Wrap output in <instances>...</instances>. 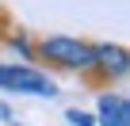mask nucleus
Instances as JSON below:
<instances>
[{
    "instance_id": "f257e3e1",
    "label": "nucleus",
    "mask_w": 130,
    "mask_h": 126,
    "mask_svg": "<svg viewBox=\"0 0 130 126\" xmlns=\"http://www.w3.org/2000/svg\"><path fill=\"white\" fill-rule=\"evenodd\" d=\"M130 73V53L119 42H92V61L77 73L88 92H107Z\"/></svg>"
},
{
    "instance_id": "423d86ee",
    "label": "nucleus",
    "mask_w": 130,
    "mask_h": 126,
    "mask_svg": "<svg viewBox=\"0 0 130 126\" xmlns=\"http://www.w3.org/2000/svg\"><path fill=\"white\" fill-rule=\"evenodd\" d=\"M8 27H12V15H8V12H4V8H0V34H4V31H8Z\"/></svg>"
},
{
    "instance_id": "0eeeda50",
    "label": "nucleus",
    "mask_w": 130,
    "mask_h": 126,
    "mask_svg": "<svg viewBox=\"0 0 130 126\" xmlns=\"http://www.w3.org/2000/svg\"><path fill=\"white\" fill-rule=\"evenodd\" d=\"M0 122H12V107H8L4 99H0Z\"/></svg>"
},
{
    "instance_id": "39448f33",
    "label": "nucleus",
    "mask_w": 130,
    "mask_h": 126,
    "mask_svg": "<svg viewBox=\"0 0 130 126\" xmlns=\"http://www.w3.org/2000/svg\"><path fill=\"white\" fill-rule=\"evenodd\" d=\"M65 122H69V126H96V115H88L80 107H69V111H65Z\"/></svg>"
},
{
    "instance_id": "7ed1b4c3",
    "label": "nucleus",
    "mask_w": 130,
    "mask_h": 126,
    "mask_svg": "<svg viewBox=\"0 0 130 126\" xmlns=\"http://www.w3.org/2000/svg\"><path fill=\"white\" fill-rule=\"evenodd\" d=\"M0 88L19 96H57V84L38 65H0Z\"/></svg>"
},
{
    "instance_id": "f03ea898",
    "label": "nucleus",
    "mask_w": 130,
    "mask_h": 126,
    "mask_svg": "<svg viewBox=\"0 0 130 126\" xmlns=\"http://www.w3.org/2000/svg\"><path fill=\"white\" fill-rule=\"evenodd\" d=\"M92 61V42L73 38V34H42L35 42V65L54 69V73H80Z\"/></svg>"
},
{
    "instance_id": "20e7f679",
    "label": "nucleus",
    "mask_w": 130,
    "mask_h": 126,
    "mask_svg": "<svg viewBox=\"0 0 130 126\" xmlns=\"http://www.w3.org/2000/svg\"><path fill=\"white\" fill-rule=\"evenodd\" d=\"M96 126H130V99L115 88L96 96Z\"/></svg>"
}]
</instances>
